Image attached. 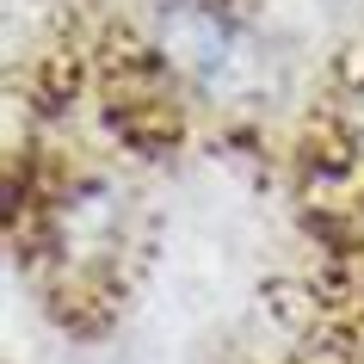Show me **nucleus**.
Segmentation results:
<instances>
[{
    "instance_id": "obj_1",
    "label": "nucleus",
    "mask_w": 364,
    "mask_h": 364,
    "mask_svg": "<svg viewBox=\"0 0 364 364\" xmlns=\"http://www.w3.org/2000/svg\"><path fill=\"white\" fill-rule=\"evenodd\" d=\"M154 50L167 56V68L210 80L235 62V19L210 0H161L154 6Z\"/></svg>"
}]
</instances>
